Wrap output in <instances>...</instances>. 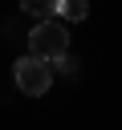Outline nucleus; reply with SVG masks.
I'll return each mask as SVG.
<instances>
[{"instance_id": "nucleus-1", "label": "nucleus", "mask_w": 122, "mask_h": 130, "mask_svg": "<svg viewBox=\"0 0 122 130\" xmlns=\"http://www.w3.org/2000/svg\"><path fill=\"white\" fill-rule=\"evenodd\" d=\"M28 53L41 57V61H61V57L69 53V32H65V24H61L57 16L41 20V24L28 32Z\"/></svg>"}, {"instance_id": "nucleus-2", "label": "nucleus", "mask_w": 122, "mask_h": 130, "mask_svg": "<svg viewBox=\"0 0 122 130\" xmlns=\"http://www.w3.org/2000/svg\"><path fill=\"white\" fill-rule=\"evenodd\" d=\"M12 73H16V85H20L28 98H41V93L53 85V65H49V61H41V57H33V53H28V57H20Z\"/></svg>"}, {"instance_id": "nucleus-3", "label": "nucleus", "mask_w": 122, "mask_h": 130, "mask_svg": "<svg viewBox=\"0 0 122 130\" xmlns=\"http://www.w3.org/2000/svg\"><path fill=\"white\" fill-rule=\"evenodd\" d=\"M57 16H65V20H85V16H89V0H57Z\"/></svg>"}, {"instance_id": "nucleus-4", "label": "nucleus", "mask_w": 122, "mask_h": 130, "mask_svg": "<svg viewBox=\"0 0 122 130\" xmlns=\"http://www.w3.org/2000/svg\"><path fill=\"white\" fill-rule=\"evenodd\" d=\"M20 8H24V12H33V16H41V20L57 16V0H20Z\"/></svg>"}]
</instances>
